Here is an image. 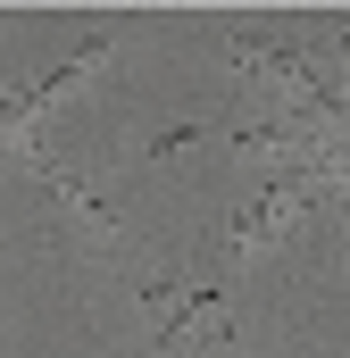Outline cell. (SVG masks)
Instances as JSON below:
<instances>
[{
    "instance_id": "6da1fadb",
    "label": "cell",
    "mask_w": 350,
    "mask_h": 358,
    "mask_svg": "<svg viewBox=\"0 0 350 358\" xmlns=\"http://www.w3.org/2000/svg\"><path fill=\"white\" fill-rule=\"evenodd\" d=\"M309 192H317V176H309L300 159H284V167L267 176V192L242 208V217H234V234H225V242H234V250H259V242H275V234H284V217H292V208H309Z\"/></svg>"
},
{
    "instance_id": "7a4b0ae2",
    "label": "cell",
    "mask_w": 350,
    "mask_h": 358,
    "mask_svg": "<svg viewBox=\"0 0 350 358\" xmlns=\"http://www.w3.org/2000/svg\"><path fill=\"white\" fill-rule=\"evenodd\" d=\"M34 167H42V183H50V192H59V200H67V208L84 217L92 234H117V208H108V200H100V192L76 176V167H59V159H42V150H34Z\"/></svg>"
},
{
    "instance_id": "3957f363",
    "label": "cell",
    "mask_w": 350,
    "mask_h": 358,
    "mask_svg": "<svg viewBox=\"0 0 350 358\" xmlns=\"http://www.w3.org/2000/svg\"><path fill=\"white\" fill-rule=\"evenodd\" d=\"M334 358H350V350H334Z\"/></svg>"
}]
</instances>
